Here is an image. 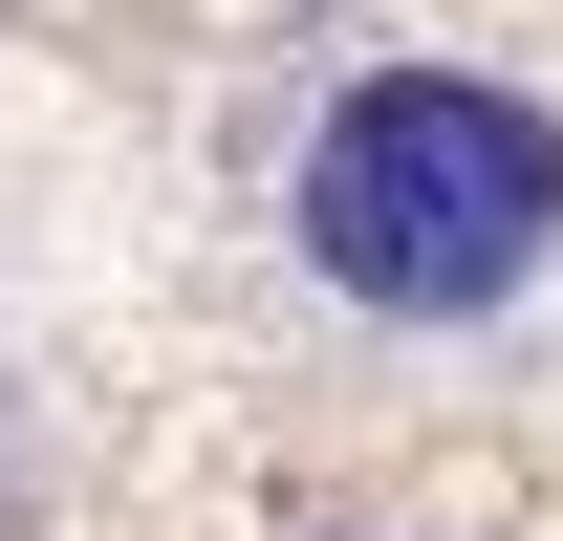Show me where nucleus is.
Returning <instances> with one entry per match:
<instances>
[{"mask_svg": "<svg viewBox=\"0 0 563 541\" xmlns=\"http://www.w3.org/2000/svg\"><path fill=\"white\" fill-rule=\"evenodd\" d=\"M261 261L347 346H520L563 303V87L455 66V44H368L282 109L261 152Z\"/></svg>", "mask_w": 563, "mask_h": 541, "instance_id": "1", "label": "nucleus"}]
</instances>
